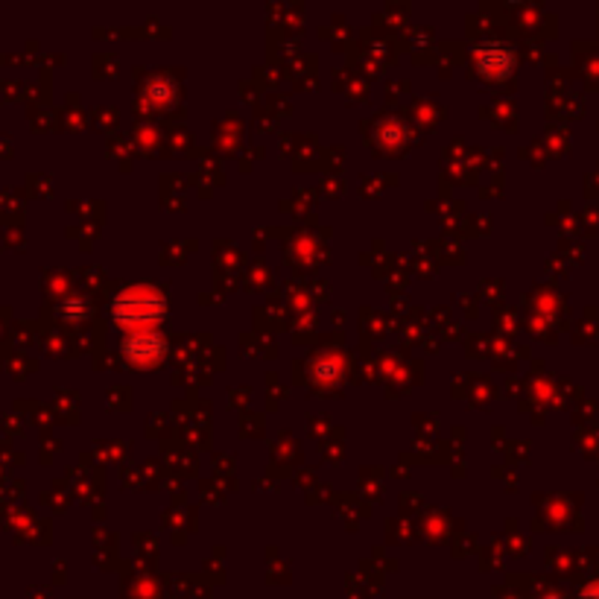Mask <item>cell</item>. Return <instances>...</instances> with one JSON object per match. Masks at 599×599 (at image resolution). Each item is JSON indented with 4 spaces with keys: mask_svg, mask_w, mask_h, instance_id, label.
Returning <instances> with one entry per match:
<instances>
[{
    "mask_svg": "<svg viewBox=\"0 0 599 599\" xmlns=\"http://www.w3.org/2000/svg\"><path fill=\"white\" fill-rule=\"evenodd\" d=\"M582 599H599V582H596V585H591V588L585 591V596H582Z\"/></svg>",
    "mask_w": 599,
    "mask_h": 599,
    "instance_id": "cell-4",
    "label": "cell"
},
{
    "mask_svg": "<svg viewBox=\"0 0 599 599\" xmlns=\"http://www.w3.org/2000/svg\"><path fill=\"white\" fill-rule=\"evenodd\" d=\"M126 354L132 360H138V362H152V360H159L164 354V340L159 333L140 331V333L129 336L126 340Z\"/></svg>",
    "mask_w": 599,
    "mask_h": 599,
    "instance_id": "cell-3",
    "label": "cell"
},
{
    "mask_svg": "<svg viewBox=\"0 0 599 599\" xmlns=\"http://www.w3.org/2000/svg\"><path fill=\"white\" fill-rule=\"evenodd\" d=\"M477 64L486 76H506L515 68V56L506 44H483L477 50Z\"/></svg>",
    "mask_w": 599,
    "mask_h": 599,
    "instance_id": "cell-2",
    "label": "cell"
},
{
    "mask_svg": "<svg viewBox=\"0 0 599 599\" xmlns=\"http://www.w3.org/2000/svg\"><path fill=\"white\" fill-rule=\"evenodd\" d=\"M111 314L121 324H129V328L132 324H150L164 316V298L159 293H152L150 286H135V290H126L117 298Z\"/></svg>",
    "mask_w": 599,
    "mask_h": 599,
    "instance_id": "cell-1",
    "label": "cell"
}]
</instances>
